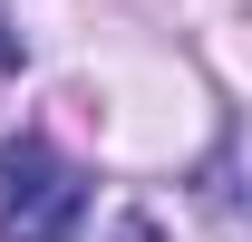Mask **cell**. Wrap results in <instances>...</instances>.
Listing matches in <instances>:
<instances>
[{
	"label": "cell",
	"instance_id": "obj_1",
	"mask_svg": "<svg viewBox=\"0 0 252 242\" xmlns=\"http://www.w3.org/2000/svg\"><path fill=\"white\" fill-rule=\"evenodd\" d=\"M88 223V184L49 136H10L0 146V242H78Z\"/></svg>",
	"mask_w": 252,
	"mask_h": 242
},
{
	"label": "cell",
	"instance_id": "obj_2",
	"mask_svg": "<svg viewBox=\"0 0 252 242\" xmlns=\"http://www.w3.org/2000/svg\"><path fill=\"white\" fill-rule=\"evenodd\" d=\"M194 184H204V204H214V213H252V117L223 126V155H214Z\"/></svg>",
	"mask_w": 252,
	"mask_h": 242
},
{
	"label": "cell",
	"instance_id": "obj_3",
	"mask_svg": "<svg viewBox=\"0 0 252 242\" xmlns=\"http://www.w3.org/2000/svg\"><path fill=\"white\" fill-rule=\"evenodd\" d=\"M10 59H20V39H0V68H10Z\"/></svg>",
	"mask_w": 252,
	"mask_h": 242
}]
</instances>
